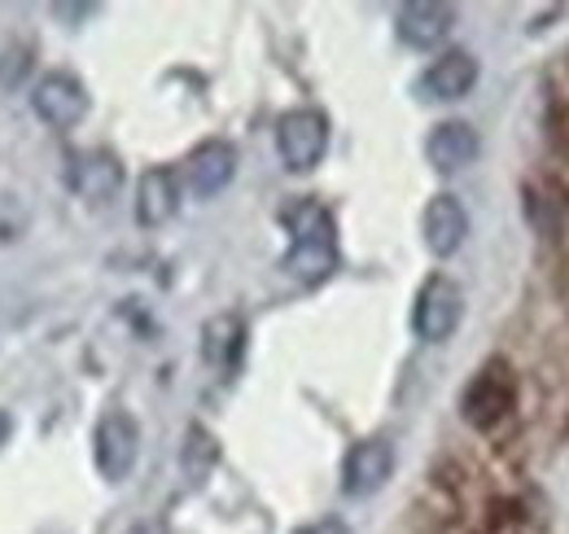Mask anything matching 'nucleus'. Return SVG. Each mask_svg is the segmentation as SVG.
Segmentation results:
<instances>
[{"instance_id":"39448f33","label":"nucleus","mask_w":569,"mask_h":534,"mask_svg":"<svg viewBox=\"0 0 569 534\" xmlns=\"http://www.w3.org/2000/svg\"><path fill=\"white\" fill-rule=\"evenodd\" d=\"M277 149H281V162L289 171L320 167V158L329 149V119L320 110H311V106L281 115V123H277Z\"/></svg>"},{"instance_id":"f3484780","label":"nucleus","mask_w":569,"mask_h":534,"mask_svg":"<svg viewBox=\"0 0 569 534\" xmlns=\"http://www.w3.org/2000/svg\"><path fill=\"white\" fill-rule=\"evenodd\" d=\"M293 534H351L338 517H320V522H307V526H298Z\"/></svg>"},{"instance_id":"9d476101","label":"nucleus","mask_w":569,"mask_h":534,"mask_svg":"<svg viewBox=\"0 0 569 534\" xmlns=\"http://www.w3.org/2000/svg\"><path fill=\"white\" fill-rule=\"evenodd\" d=\"M421 233H426V246L438 259H451L465 246V237H469V210L460 206V198L438 194V198H429Z\"/></svg>"},{"instance_id":"4468645a","label":"nucleus","mask_w":569,"mask_h":534,"mask_svg":"<svg viewBox=\"0 0 569 534\" xmlns=\"http://www.w3.org/2000/svg\"><path fill=\"white\" fill-rule=\"evenodd\" d=\"M180 210V180L167 167H149L137 180V224L141 228H162Z\"/></svg>"},{"instance_id":"2eb2a0df","label":"nucleus","mask_w":569,"mask_h":534,"mask_svg":"<svg viewBox=\"0 0 569 534\" xmlns=\"http://www.w3.org/2000/svg\"><path fill=\"white\" fill-rule=\"evenodd\" d=\"M241 350H246V320L223 312V316H211L207 329H202V355L207 364L219 368V373H232L241 364Z\"/></svg>"},{"instance_id":"1a4fd4ad","label":"nucleus","mask_w":569,"mask_h":534,"mask_svg":"<svg viewBox=\"0 0 569 534\" xmlns=\"http://www.w3.org/2000/svg\"><path fill=\"white\" fill-rule=\"evenodd\" d=\"M395 27H399V40H403L408 49H433V44H442L447 31L456 27V9L442 4V0H412V4L399 9Z\"/></svg>"},{"instance_id":"0eeeda50","label":"nucleus","mask_w":569,"mask_h":534,"mask_svg":"<svg viewBox=\"0 0 569 534\" xmlns=\"http://www.w3.org/2000/svg\"><path fill=\"white\" fill-rule=\"evenodd\" d=\"M390 473H395V447L386 438H359L342 461V491L351 500L377 495L390 482Z\"/></svg>"},{"instance_id":"9b49d317","label":"nucleus","mask_w":569,"mask_h":534,"mask_svg":"<svg viewBox=\"0 0 569 534\" xmlns=\"http://www.w3.org/2000/svg\"><path fill=\"white\" fill-rule=\"evenodd\" d=\"M184 176H189V189H193L198 198L223 194V189L232 185V176H237V149H232L228 140H202V145L189 154Z\"/></svg>"},{"instance_id":"f03ea898","label":"nucleus","mask_w":569,"mask_h":534,"mask_svg":"<svg viewBox=\"0 0 569 534\" xmlns=\"http://www.w3.org/2000/svg\"><path fill=\"white\" fill-rule=\"evenodd\" d=\"M512 403H517V373H512V364L508 359H487L478 373H473V382L465 386V395H460V416L473 425V429H496L499 421L512 412Z\"/></svg>"},{"instance_id":"a211bd4d","label":"nucleus","mask_w":569,"mask_h":534,"mask_svg":"<svg viewBox=\"0 0 569 534\" xmlns=\"http://www.w3.org/2000/svg\"><path fill=\"white\" fill-rule=\"evenodd\" d=\"M128 534H167L162 522H137V526H128Z\"/></svg>"},{"instance_id":"f257e3e1","label":"nucleus","mask_w":569,"mask_h":534,"mask_svg":"<svg viewBox=\"0 0 569 534\" xmlns=\"http://www.w3.org/2000/svg\"><path fill=\"white\" fill-rule=\"evenodd\" d=\"M284 224L293 233L284 271L302 285H320L333 276L338 267V233H333V215L320 201H298L284 210Z\"/></svg>"},{"instance_id":"20e7f679","label":"nucleus","mask_w":569,"mask_h":534,"mask_svg":"<svg viewBox=\"0 0 569 534\" xmlns=\"http://www.w3.org/2000/svg\"><path fill=\"white\" fill-rule=\"evenodd\" d=\"M460 316H465V294L451 276H429L412 303V329L421 342H447V337L460 329Z\"/></svg>"},{"instance_id":"f8f14e48","label":"nucleus","mask_w":569,"mask_h":534,"mask_svg":"<svg viewBox=\"0 0 569 534\" xmlns=\"http://www.w3.org/2000/svg\"><path fill=\"white\" fill-rule=\"evenodd\" d=\"M473 83H478V58L469 49H447L421 75V92L433 101H460L473 92Z\"/></svg>"},{"instance_id":"ddd939ff","label":"nucleus","mask_w":569,"mask_h":534,"mask_svg":"<svg viewBox=\"0 0 569 534\" xmlns=\"http://www.w3.org/2000/svg\"><path fill=\"white\" fill-rule=\"evenodd\" d=\"M478 149H482V140H478V132H473L465 119H447V123H438L426 140L429 167L442 171V176L465 171V167L478 158Z\"/></svg>"},{"instance_id":"423d86ee","label":"nucleus","mask_w":569,"mask_h":534,"mask_svg":"<svg viewBox=\"0 0 569 534\" xmlns=\"http://www.w3.org/2000/svg\"><path fill=\"white\" fill-rule=\"evenodd\" d=\"M31 106H36V115H40L49 128L71 132V128L83 123V115H88V92H83V83L74 79L71 70H49V75L36 83Z\"/></svg>"},{"instance_id":"6e6552de","label":"nucleus","mask_w":569,"mask_h":534,"mask_svg":"<svg viewBox=\"0 0 569 534\" xmlns=\"http://www.w3.org/2000/svg\"><path fill=\"white\" fill-rule=\"evenodd\" d=\"M123 185V162L106 149H88V154H74L71 158V189L92 206H106V201L119 194Z\"/></svg>"},{"instance_id":"dca6fc26","label":"nucleus","mask_w":569,"mask_h":534,"mask_svg":"<svg viewBox=\"0 0 569 534\" xmlns=\"http://www.w3.org/2000/svg\"><path fill=\"white\" fill-rule=\"evenodd\" d=\"M180 465H184V477H193V482H207L211 477V468L219 465V443H214V434L207 425H189Z\"/></svg>"},{"instance_id":"7ed1b4c3","label":"nucleus","mask_w":569,"mask_h":534,"mask_svg":"<svg viewBox=\"0 0 569 534\" xmlns=\"http://www.w3.org/2000/svg\"><path fill=\"white\" fill-rule=\"evenodd\" d=\"M141 456V425L123 407H106L97 429H92V461L106 482H123Z\"/></svg>"},{"instance_id":"6ab92c4d","label":"nucleus","mask_w":569,"mask_h":534,"mask_svg":"<svg viewBox=\"0 0 569 534\" xmlns=\"http://www.w3.org/2000/svg\"><path fill=\"white\" fill-rule=\"evenodd\" d=\"M9 434H13V416H9L4 407H0V447L9 443Z\"/></svg>"}]
</instances>
